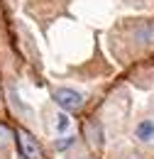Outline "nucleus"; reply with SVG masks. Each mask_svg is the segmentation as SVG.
<instances>
[{
    "label": "nucleus",
    "instance_id": "39448f33",
    "mask_svg": "<svg viewBox=\"0 0 154 159\" xmlns=\"http://www.w3.org/2000/svg\"><path fill=\"white\" fill-rule=\"evenodd\" d=\"M71 144H74V137H61L57 142V149L61 152V149H66V147H71Z\"/></svg>",
    "mask_w": 154,
    "mask_h": 159
},
{
    "label": "nucleus",
    "instance_id": "20e7f679",
    "mask_svg": "<svg viewBox=\"0 0 154 159\" xmlns=\"http://www.w3.org/2000/svg\"><path fill=\"white\" fill-rule=\"evenodd\" d=\"M69 125H71L69 115H66V113H59V115H57V132H66Z\"/></svg>",
    "mask_w": 154,
    "mask_h": 159
},
{
    "label": "nucleus",
    "instance_id": "f03ea898",
    "mask_svg": "<svg viewBox=\"0 0 154 159\" xmlns=\"http://www.w3.org/2000/svg\"><path fill=\"white\" fill-rule=\"evenodd\" d=\"M17 147H20V152H22L25 159H44L37 139L32 137L29 132H25V130H17Z\"/></svg>",
    "mask_w": 154,
    "mask_h": 159
},
{
    "label": "nucleus",
    "instance_id": "7ed1b4c3",
    "mask_svg": "<svg viewBox=\"0 0 154 159\" xmlns=\"http://www.w3.org/2000/svg\"><path fill=\"white\" fill-rule=\"evenodd\" d=\"M135 137L139 142H154V120H139L135 127Z\"/></svg>",
    "mask_w": 154,
    "mask_h": 159
},
{
    "label": "nucleus",
    "instance_id": "f257e3e1",
    "mask_svg": "<svg viewBox=\"0 0 154 159\" xmlns=\"http://www.w3.org/2000/svg\"><path fill=\"white\" fill-rule=\"evenodd\" d=\"M54 100L59 108H64L66 113H76L83 108V96L76 93L74 88H57L54 91Z\"/></svg>",
    "mask_w": 154,
    "mask_h": 159
},
{
    "label": "nucleus",
    "instance_id": "423d86ee",
    "mask_svg": "<svg viewBox=\"0 0 154 159\" xmlns=\"http://www.w3.org/2000/svg\"><path fill=\"white\" fill-rule=\"evenodd\" d=\"M7 139H10V130H7L5 125H0V147H2Z\"/></svg>",
    "mask_w": 154,
    "mask_h": 159
}]
</instances>
